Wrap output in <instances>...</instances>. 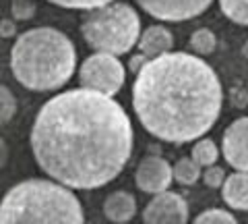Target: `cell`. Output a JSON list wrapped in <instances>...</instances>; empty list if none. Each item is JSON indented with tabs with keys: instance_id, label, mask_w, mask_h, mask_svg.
Here are the masks:
<instances>
[{
	"instance_id": "14",
	"label": "cell",
	"mask_w": 248,
	"mask_h": 224,
	"mask_svg": "<svg viewBox=\"0 0 248 224\" xmlns=\"http://www.w3.org/2000/svg\"><path fill=\"white\" fill-rule=\"evenodd\" d=\"M190 158L195 160L201 168H207V166H213L217 162V158H219V150H217L213 139H201V141L195 143V148H192Z\"/></svg>"
},
{
	"instance_id": "17",
	"label": "cell",
	"mask_w": 248,
	"mask_h": 224,
	"mask_svg": "<svg viewBox=\"0 0 248 224\" xmlns=\"http://www.w3.org/2000/svg\"><path fill=\"white\" fill-rule=\"evenodd\" d=\"M219 6L230 21L248 25V0H219Z\"/></svg>"
},
{
	"instance_id": "11",
	"label": "cell",
	"mask_w": 248,
	"mask_h": 224,
	"mask_svg": "<svg viewBox=\"0 0 248 224\" xmlns=\"http://www.w3.org/2000/svg\"><path fill=\"white\" fill-rule=\"evenodd\" d=\"M137 44H139V48H141L143 56L151 60V58L164 56V54L172 50L174 37L170 34V29H166L164 25H151L141 34Z\"/></svg>"
},
{
	"instance_id": "6",
	"label": "cell",
	"mask_w": 248,
	"mask_h": 224,
	"mask_svg": "<svg viewBox=\"0 0 248 224\" xmlns=\"http://www.w3.org/2000/svg\"><path fill=\"white\" fill-rule=\"evenodd\" d=\"M124 79H126L124 65L112 54H91L79 69V83L83 89H91L110 98L120 91Z\"/></svg>"
},
{
	"instance_id": "1",
	"label": "cell",
	"mask_w": 248,
	"mask_h": 224,
	"mask_svg": "<svg viewBox=\"0 0 248 224\" xmlns=\"http://www.w3.org/2000/svg\"><path fill=\"white\" fill-rule=\"evenodd\" d=\"M40 168L71 189H97L114 181L133 152V127L110 96L73 89L48 100L31 129Z\"/></svg>"
},
{
	"instance_id": "3",
	"label": "cell",
	"mask_w": 248,
	"mask_h": 224,
	"mask_svg": "<svg viewBox=\"0 0 248 224\" xmlns=\"http://www.w3.org/2000/svg\"><path fill=\"white\" fill-rule=\"evenodd\" d=\"M75 65V44L52 27H37L21 34L11 52L15 79L33 91L62 87L73 77Z\"/></svg>"
},
{
	"instance_id": "4",
	"label": "cell",
	"mask_w": 248,
	"mask_h": 224,
	"mask_svg": "<svg viewBox=\"0 0 248 224\" xmlns=\"http://www.w3.org/2000/svg\"><path fill=\"white\" fill-rule=\"evenodd\" d=\"M0 224H85V218L81 202L68 187L29 179L2 197Z\"/></svg>"
},
{
	"instance_id": "22",
	"label": "cell",
	"mask_w": 248,
	"mask_h": 224,
	"mask_svg": "<svg viewBox=\"0 0 248 224\" xmlns=\"http://www.w3.org/2000/svg\"><path fill=\"white\" fill-rule=\"evenodd\" d=\"M6 160H9V148H6V143L2 141V137H0V171L4 168Z\"/></svg>"
},
{
	"instance_id": "21",
	"label": "cell",
	"mask_w": 248,
	"mask_h": 224,
	"mask_svg": "<svg viewBox=\"0 0 248 224\" xmlns=\"http://www.w3.org/2000/svg\"><path fill=\"white\" fill-rule=\"evenodd\" d=\"M201 174H203L205 185H207V187H211V189H219L223 185V181H226V172H223V168L215 166V164L207 166L205 172H201Z\"/></svg>"
},
{
	"instance_id": "10",
	"label": "cell",
	"mask_w": 248,
	"mask_h": 224,
	"mask_svg": "<svg viewBox=\"0 0 248 224\" xmlns=\"http://www.w3.org/2000/svg\"><path fill=\"white\" fill-rule=\"evenodd\" d=\"M223 158L238 172H248V117L234 121L223 133Z\"/></svg>"
},
{
	"instance_id": "23",
	"label": "cell",
	"mask_w": 248,
	"mask_h": 224,
	"mask_svg": "<svg viewBox=\"0 0 248 224\" xmlns=\"http://www.w3.org/2000/svg\"><path fill=\"white\" fill-rule=\"evenodd\" d=\"M126 224H128V222H126Z\"/></svg>"
},
{
	"instance_id": "13",
	"label": "cell",
	"mask_w": 248,
	"mask_h": 224,
	"mask_svg": "<svg viewBox=\"0 0 248 224\" xmlns=\"http://www.w3.org/2000/svg\"><path fill=\"white\" fill-rule=\"evenodd\" d=\"M221 197L234 210H248V172H234L221 185Z\"/></svg>"
},
{
	"instance_id": "20",
	"label": "cell",
	"mask_w": 248,
	"mask_h": 224,
	"mask_svg": "<svg viewBox=\"0 0 248 224\" xmlns=\"http://www.w3.org/2000/svg\"><path fill=\"white\" fill-rule=\"evenodd\" d=\"M52 4H58L62 9H85V11H93L99 9L104 4H110L114 0H50Z\"/></svg>"
},
{
	"instance_id": "12",
	"label": "cell",
	"mask_w": 248,
	"mask_h": 224,
	"mask_svg": "<svg viewBox=\"0 0 248 224\" xmlns=\"http://www.w3.org/2000/svg\"><path fill=\"white\" fill-rule=\"evenodd\" d=\"M104 214L106 218L114 224H126L135 218L137 214V202L135 197L126 191H116L106 197L104 202Z\"/></svg>"
},
{
	"instance_id": "16",
	"label": "cell",
	"mask_w": 248,
	"mask_h": 224,
	"mask_svg": "<svg viewBox=\"0 0 248 224\" xmlns=\"http://www.w3.org/2000/svg\"><path fill=\"white\" fill-rule=\"evenodd\" d=\"M215 46H217L215 34L207 27H201L190 35V48L195 50V56H209L215 50Z\"/></svg>"
},
{
	"instance_id": "5",
	"label": "cell",
	"mask_w": 248,
	"mask_h": 224,
	"mask_svg": "<svg viewBox=\"0 0 248 224\" xmlns=\"http://www.w3.org/2000/svg\"><path fill=\"white\" fill-rule=\"evenodd\" d=\"M81 34L91 48L104 54H126L141 37L139 15L126 2H110L85 15Z\"/></svg>"
},
{
	"instance_id": "7",
	"label": "cell",
	"mask_w": 248,
	"mask_h": 224,
	"mask_svg": "<svg viewBox=\"0 0 248 224\" xmlns=\"http://www.w3.org/2000/svg\"><path fill=\"white\" fill-rule=\"evenodd\" d=\"M141 9L159 21H188L199 17L213 0H135Z\"/></svg>"
},
{
	"instance_id": "2",
	"label": "cell",
	"mask_w": 248,
	"mask_h": 224,
	"mask_svg": "<svg viewBox=\"0 0 248 224\" xmlns=\"http://www.w3.org/2000/svg\"><path fill=\"white\" fill-rule=\"evenodd\" d=\"M223 91L211 67L188 52H168L139 69L133 106L153 137L186 143L203 137L221 112Z\"/></svg>"
},
{
	"instance_id": "15",
	"label": "cell",
	"mask_w": 248,
	"mask_h": 224,
	"mask_svg": "<svg viewBox=\"0 0 248 224\" xmlns=\"http://www.w3.org/2000/svg\"><path fill=\"white\" fill-rule=\"evenodd\" d=\"M172 176L180 185H195L201 176V166L192 158H180L172 168Z\"/></svg>"
},
{
	"instance_id": "9",
	"label": "cell",
	"mask_w": 248,
	"mask_h": 224,
	"mask_svg": "<svg viewBox=\"0 0 248 224\" xmlns=\"http://www.w3.org/2000/svg\"><path fill=\"white\" fill-rule=\"evenodd\" d=\"M172 179H174L172 166H170L164 158H157V156L143 158L141 164L137 166V172H135L137 187L145 193H151V195L166 193Z\"/></svg>"
},
{
	"instance_id": "18",
	"label": "cell",
	"mask_w": 248,
	"mask_h": 224,
	"mask_svg": "<svg viewBox=\"0 0 248 224\" xmlns=\"http://www.w3.org/2000/svg\"><path fill=\"white\" fill-rule=\"evenodd\" d=\"M17 112V100H15L13 91L0 83V127L6 125Z\"/></svg>"
},
{
	"instance_id": "19",
	"label": "cell",
	"mask_w": 248,
	"mask_h": 224,
	"mask_svg": "<svg viewBox=\"0 0 248 224\" xmlns=\"http://www.w3.org/2000/svg\"><path fill=\"white\" fill-rule=\"evenodd\" d=\"M192 224H238L236 218L230 212L223 210H207L203 214H199Z\"/></svg>"
},
{
	"instance_id": "8",
	"label": "cell",
	"mask_w": 248,
	"mask_h": 224,
	"mask_svg": "<svg viewBox=\"0 0 248 224\" xmlns=\"http://www.w3.org/2000/svg\"><path fill=\"white\" fill-rule=\"evenodd\" d=\"M145 224H188V206L176 193H159L143 212Z\"/></svg>"
}]
</instances>
